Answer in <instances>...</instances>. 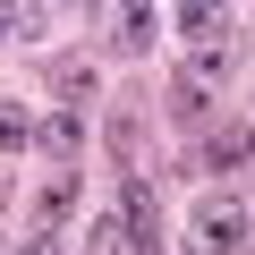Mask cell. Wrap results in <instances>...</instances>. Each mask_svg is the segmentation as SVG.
<instances>
[{"label":"cell","mask_w":255,"mask_h":255,"mask_svg":"<svg viewBox=\"0 0 255 255\" xmlns=\"http://www.w3.org/2000/svg\"><path fill=\"white\" fill-rule=\"evenodd\" d=\"M119 238L136 247V255H162V204H153V187L136 170L119 179Z\"/></svg>","instance_id":"6da1fadb"},{"label":"cell","mask_w":255,"mask_h":255,"mask_svg":"<svg viewBox=\"0 0 255 255\" xmlns=\"http://www.w3.org/2000/svg\"><path fill=\"white\" fill-rule=\"evenodd\" d=\"M247 162H255V128H247V119H221L213 136L196 145V162H187V170H247Z\"/></svg>","instance_id":"7a4b0ae2"},{"label":"cell","mask_w":255,"mask_h":255,"mask_svg":"<svg viewBox=\"0 0 255 255\" xmlns=\"http://www.w3.org/2000/svg\"><path fill=\"white\" fill-rule=\"evenodd\" d=\"M187 230H196V255H230V247L247 238V204H230V196H221V204H204Z\"/></svg>","instance_id":"3957f363"},{"label":"cell","mask_w":255,"mask_h":255,"mask_svg":"<svg viewBox=\"0 0 255 255\" xmlns=\"http://www.w3.org/2000/svg\"><path fill=\"white\" fill-rule=\"evenodd\" d=\"M34 145H43V153H77V145H85V119H77V111H51V119L34 128Z\"/></svg>","instance_id":"277c9868"},{"label":"cell","mask_w":255,"mask_h":255,"mask_svg":"<svg viewBox=\"0 0 255 255\" xmlns=\"http://www.w3.org/2000/svg\"><path fill=\"white\" fill-rule=\"evenodd\" d=\"M153 43V9H111V51H145Z\"/></svg>","instance_id":"5b68a950"},{"label":"cell","mask_w":255,"mask_h":255,"mask_svg":"<svg viewBox=\"0 0 255 255\" xmlns=\"http://www.w3.org/2000/svg\"><path fill=\"white\" fill-rule=\"evenodd\" d=\"M51 85H60V94H68V111H77V102L94 94V68H85V60H60V68H51Z\"/></svg>","instance_id":"8992f818"},{"label":"cell","mask_w":255,"mask_h":255,"mask_svg":"<svg viewBox=\"0 0 255 255\" xmlns=\"http://www.w3.org/2000/svg\"><path fill=\"white\" fill-rule=\"evenodd\" d=\"M17 145H34V119L17 102H0V153H17Z\"/></svg>","instance_id":"52a82bcc"},{"label":"cell","mask_w":255,"mask_h":255,"mask_svg":"<svg viewBox=\"0 0 255 255\" xmlns=\"http://www.w3.org/2000/svg\"><path fill=\"white\" fill-rule=\"evenodd\" d=\"M136 136H145V119H136V111H119V119H111V153H119V162H136Z\"/></svg>","instance_id":"ba28073f"},{"label":"cell","mask_w":255,"mask_h":255,"mask_svg":"<svg viewBox=\"0 0 255 255\" xmlns=\"http://www.w3.org/2000/svg\"><path fill=\"white\" fill-rule=\"evenodd\" d=\"M213 26H230V17H221V9H179V34H196V43H204Z\"/></svg>","instance_id":"9c48e42d"},{"label":"cell","mask_w":255,"mask_h":255,"mask_svg":"<svg viewBox=\"0 0 255 255\" xmlns=\"http://www.w3.org/2000/svg\"><path fill=\"white\" fill-rule=\"evenodd\" d=\"M170 111H179V119H204V85L179 77V85H170Z\"/></svg>","instance_id":"30bf717a"},{"label":"cell","mask_w":255,"mask_h":255,"mask_svg":"<svg viewBox=\"0 0 255 255\" xmlns=\"http://www.w3.org/2000/svg\"><path fill=\"white\" fill-rule=\"evenodd\" d=\"M0 34H17V17H9V9H0Z\"/></svg>","instance_id":"8fae6325"}]
</instances>
